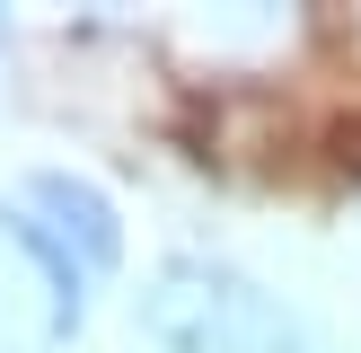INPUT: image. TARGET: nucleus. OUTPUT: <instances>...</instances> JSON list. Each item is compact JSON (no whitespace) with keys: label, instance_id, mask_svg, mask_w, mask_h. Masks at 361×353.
Listing matches in <instances>:
<instances>
[{"label":"nucleus","instance_id":"obj_1","mask_svg":"<svg viewBox=\"0 0 361 353\" xmlns=\"http://www.w3.org/2000/svg\"><path fill=\"white\" fill-rule=\"evenodd\" d=\"M133 309L159 353H300V318L212 256H168Z\"/></svg>","mask_w":361,"mask_h":353},{"label":"nucleus","instance_id":"obj_3","mask_svg":"<svg viewBox=\"0 0 361 353\" xmlns=\"http://www.w3.org/2000/svg\"><path fill=\"white\" fill-rule=\"evenodd\" d=\"M9 239L27 247V256H35V274L53 282V327H80V300H88V292H80V274H88V265L71 256V247L53 239L44 221H9Z\"/></svg>","mask_w":361,"mask_h":353},{"label":"nucleus","instance_id":"obj_4","mask_svg":"<svg viewBox=\"0 0 361 353\" xmlns=\"http://www.w3.org/2000/svg\"><path fill=\"white\" fill-rule=\"evenodd\" d=\"M0 27H9V18H0Z\"/></svg>","mask_w":361,"mask_h":353},{"label":"nucleus","instance_id":"obj_2","mask_svg":"<svg viewBox=\"0 0 361 353\" xmlns=\"http://www.w3.org/2000/svg\"><path fill=\"white\" fill-rule=\"evenodd\" d=\"M27 203L44 212V229L88 265V274H106V265L123 256V221H115V203H106L97 186H80V176H62V168H35L27 176Z\"/></svg>","mask_w":361,"mask_h":353}]
</instances>
